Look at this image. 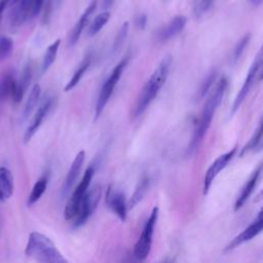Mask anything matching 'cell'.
Returning a JSON list of instances; mask_svg holds the SVG:
<instances>
[{
    "label": "cell",
    "mask_w": 263,
    "mask_h": 263,
    "mask_svg": "<svg viewBox=\"0 0 263 263\" xmlns=\"http://www.w3.org/2000/svg\"><path fill=\"white\" fill-rule=\"evenodd\" d=\"M171 66L172 57L167 54L159 62V64L154 69L149 79L143 86L141 92L139 93V97L132 111L133 118H138L139 116H141L150 106V104L154 101V99L157 97L159 90L162 88L167 79Z\"/></svg>",
    "instance_id": "obj_1"
},
{
    "label": "cell",
    "mask_w": 263,
    "mask_h": 263,
    "mask_svg": "<svg viewBox=\"0 0 263 263\" xmlns=\"http://www.w3.org/2000/svg\"><path fill=\"white\" fill-rule=\"evenodd\" d=\"M228 86V80L226 77H222L217 84L215 85V87L213 88V90L211 91L205 104L202 107V110L200 112L199 118L196 122L190 144H189V149L192 151L194 150L197 145L202 141L203 137L205 136L212 120H213V116L217 110V108L219 107L220 103L222 102V99L226 92Z\"/></svg>",
    "instance_id": "obj_2"
},
{
    "label": "cell",
    "mask_w": 263,
    "mask_h": 263,
    "mask_svg": "<svg viewBox=\"0 0 263 263\" xmlns=\"http://www.w3.org/2000/svg\"><path fill=\"white\" fill-rule=\"evenodd\" d=\"M25 254L37 263H70L54 242L45 234L32 231L25 248Z\"/></svg>",
    "instance_id": "obj_3"
},
{
    "label": "cell",
    "mask_w": 263,
    "mask_h": 263,
    "mask_svg": "<svg viewBox=\"0 0 263 263\" xmlns=\"http://www.w3.org/2000/svg\"><path fill=\"white\" fill-rule=\"evenodd\" d=\"M93 175H95V167L90 165L84 172L80 182L75 187V189L73 190L72 194L70 195V197L67 201V204L64 210V217L66 220H68V221L74 220V218L76 217L78 210L80 208L81 201L84 198V196L86 195L87 191L89 190V185H90Z\"/></svg>",
    "instance_id": "obj_4"
},
{
    "label": "cell",
    "mask_w": 263,
    "mask_h": 263,
    "mask_svg": "<svg viewBox=\"0 0 263 263\" xmlns=\"http://www.w3.org/2000/svg\"><path fill=\"white\" fill-rule=\"evenodd\" d=\"M157 218H158V208L154 206L151 210L150 215L146 220V223L142 229V232L137 242L134 246L133 254L138 261L145 260L151 251L153 233H154L155 225L157 222Z\"/></svg>",
    "instance_id": "obj_5"
},
{
    "label": "cell",
    "mask_w": 263,
    "mask_h": 263,
    "mask_svg": "<svg viewBox=\"0 0 263 263\" xmlns=\"http://www.w3.org/2000/svg\"><path fill=\"white\" fill-rule=\"evenodd\" d=\"M46 0H21L12 6L9 14L11 28H18L27 21L35 17L44 6Z\"/></svg>",
    "instance_id": "obj_6"
},
{
    "label": "cell",
    "mask_w": 263,
    "mask_h": 263,
    "mask_svg": "<svg viewBox=\"0 0 263 263\" xmlns=\"http://www.w3.org/2000/svg\"><path fill=\"white\" fill-rule=\"evenodd\" d=\"M127 64V60H122L120 63H118L115 68L113 69V71L111 72V74L109 75V77L107 78V80L104 82V84L101 87V90L99 92L98 96V100H97V104H96V110H95V119L99 118L100 115L103 113L112 92L114 91V88L116 86V84L118 83L124 68Z\"/></svg>",
    "instance_id": "obj_7"
},
{
    "label": "cell",
    "mask_w": 263,
    "mask_h": 263,
    "mask_svg": "<svg viewBox=\"0 0 263 263\" xmlns=\"http://www.w3.org/2000/svg\"><path fill=\"white\" fill-rule=\"evenodd\" d=\"M263 68V43L259 49V51L257 52V55L255 57V59L253 60V63L249 69V72L245 78V81L242 83V86L240 87L239 91L237 92L234 101H233V104H232V107H231V113H235L238 108L240 107L241 103L243 102V100L246 99V97L248 96V93L250 92L257 76H259L261 70Z\"/></svg>",
    "instance_id": "obj_8"
},
{
    "label": "cell",
    "mask_w": 263,
    "mask_h": 263,
    "mask_svg": "<svg viewBox=\"0 0 263 263\" xmlns=\"http://www.w3.org/2000/svg\"><path fill=\"white\" fill-rule=\"evenodd\" d=\"M102 197V189L99 185H96L89 189L81 201L80 208L76 217L73 220V227L79 228L84 225L90 216L93 214Z\"/></svg>",
    "instance_id": "obj_9"
},
{
    "label": "cell",
    "mask_w": 263,
    "mask_h": 263,
    "mask_svg": "<svg viewBox=\"0 0 263 263\" xmlns=\"http://www.w3.org/2000/svg\"><path fill=\"white\" fill-rule=\"evenodd\" d=\"M105 202L120 221L124 222L126 220L128 205L125 195L121 190L115 188L113 185H109L105 194Z\"/></svg>",
    "instance_id": "obj_10"
},
{
    "label": "cell",
    "mask_w": 263,
    "mask_h": 263,
    "mask_svg": "<svg viewBox=\"0 0 263 263\" xmlns=\"http://www.w3.org/2000/svg\"><path fill=\"white\" fill-rule=\"evenodd\" d=\"M236 150L237 148L236 147H233L232 149H230L229 151L223 153L222 155H220L218 158H216L213 163L209 166L208 171L205 172V175H204V178H203V187H202V190H203V194L205 195L211 186H212V183L214 182V180L216 179V177L227 166V164L231 161V159L233 158V156L235 155L236 153Z\"/></svg>",
    "instance_id": "obj_11"
},
{
    "label": "cell",
    "mask_w": 263,
    "mask_h": 263,
    "mask_svg": "<svg viewBox=\"0 0 263 263\" xmlns=\"http://www.w3.org/2000/svg\"><path fill=\"white\" fill-rule=\"evenodd\" d=\"M263 231V208L259 211L257 218L238 235H236L225 248V251H229L239 247L240 245L253 239Z\"/></svg>",
    "instance_id": "obj_12"
},
{
    "label": "cell",
    "mask_w": 263,
    "mask_h": 263,
    "mask_svg": "<svg viewBox=\"0 0 263 263\" xmlns=\"http://www.w3.org/2000/svg\"><path fill=\"white\" fill-rule=\"evenodd\" d=\"M84 159H85V152L83 150H81L76 154V156H75V158H74V160H73V162H72V164H71V166H70V168L67 173L66 179L64 181V184H63V187H62V195L64 197L67 196L70 193L73 186L75 185V183H76V181H77V179L80 175L81 168L83 166Z\"/></svg>",
    "instance_id": "obj_13"
},
{
    "label": "cell",
    "mask_w": 263,
    "mask_h": 263,
    "mask_svg": "<svg viewBox=\"0 0 263 263\" xmlns=\"http://www.w3.org/2000/svg\"><path fill=\"white\" fill-rule=\"evenodd\" d=\"M263 171V162H261L254 171L253 173L250 175L249 179L247 180V182L245 183V185L242 186L241 190H240V193L238 194L236 200H235V203H234V211H238L245 203L246 201L250 198V196L252 195L257 183H258V180L261 176V173Z\"/></svg>",
    "instance_id": "obj_14"
},
{
    "label": "cell",
    "mask_w": 263,
    "mask_h": 263,
    "mask_svg": "<svg viewBox=\"0 0 263 263\" xmlns=\"http://www.w3.org/2000/svg\"><path fill=\"white\" fill-rule=\"evenodd\" d=\"M51 105H52V99L48 98L37 109V111L35 112L34 116L31 119V122L29 123V125L25 132V135H24V143L25 144L29 143L31 141V139L33 138V136L35 135V133L38 130L44 117L48 113Z\"/></svg>",
    "instance_id": "obj_15"
},
{
    "label": "cell",
    "mask_w": 263,
    "mask_h": 263,
    "mask_svg": "<svg viewBox=\"0 0 263 263\" xmlns=\"http://www.w3.org/2000/svg\"><path fill=\"white\" fill-rule=\"evenodd\" d=\"M97 8V1L93 0L87 7L86 9L83 11V13L81 14V16L78 18V21L76 22L75 26L73 27L71 33H70V36H69V44L71 46L75 45L76 42L79 40L83 30L85 29L86 25L88 24L89 20H90V16L92 15V13L95 12Z\"/></svg>",
    "instance_id": "obj_16"
},
{
    "label": "cell",
    "mask_w": 263,
    "mask_h": 263,
    "mask_svg": "<svg viewBox=\"0 0 263 263\" xmlns=\"http://www.w3.org/2000/svg\"><path fill=\"white\" fill-rule=\"evenodd\" d=\"M186 17L184 15H177L173 17L170 23H167L163 28H161L157 33V38L160 41H166L175 36H177L186 25Z\"/></svg>",
    "instance_id": "obj_17"
},
{
    "label": "cell",
    "mask_w": 263,
    "mask_h": 263,
    "mask_svg": "<svg viewBox=\"0 0 263 263\" xmlns=\"http://www.w3.org/2000/svg\"><path fill=\"white\" fill-rule=\"evenodd\" d=\"M14 184L11 172L5 167L0 166V201L9 199L13 194Z\"/></svg>",
    "instance_id": "obj_18"
},
{
    "label": "cell",
    "mask_w": 263,
    "mask_h": 263,
    "mask_svg": "<svg viewBox=\"0 0 263 263\" xmlns=\"http://www.w3.org/2000/svg\"><path fill=\"white\" fill-rule=\"evenodd\" d=\"M31 78H32V66L30 63H28L25 66V68L20 76V79L16 82V89H15L14 96L12 98V101L15 104H17L22 101V99H23L25 92L27 91L28 86L31 82Z\"/></svg>",
    "instance_id": "obj_19"
},
{
    "label": "cell",
    "mask_w": 263,
    "mask_h": 263,
    "mask_svg": "<svg viewBox=\"0 0 263 263\" xmlns=\"http://www.w3.org/2000/svg\"><path fill=\"white\" fill-rule=\"evenodd\" d=\"M48 180H49V175L48 173L42 175L34 184L29 196H28V200H27V204L29 206L35 204L43 195V193L46 190L47 184H48Z\"/></svg>",
    "instance_id": "obj_20"
},
{
    "label": "cell",
    "mask_w": 263,
    "mask_h": 263,
    "mask_svg": "<svg viewBox=\"0 0 263 263\" xmlns=\"http://www.w3.org/2000/svg\"><path fill=\"white\" fill-rule=\"evenodd\" d=\"M16 82L17 80L14 77L12 72H7L4 74L3 78L0 81V99H7L13 98L15 89H16Z\"/></svg>",
    "instance_id": "obj_21"
},
{
    "label": "cell",
    "mask_w": 263,
    "mask_h": 263,
    "mask_svg": "<svg viewBox=\"0 0 263 263\" xmlns=\"http://www.w3.org/2000/svg\"><path fill=\"white\" fill-rule=\"evenodd\" d=\"M149 183L150 180L147 176H144L137 184L135 191L133 192L130 198L127 201V205H128V210L135 208L139 202H141V200L144 198L148 188H149Z\"/></svg>",
    "instance_id": "obj_22"
},
{
    "label": "cell",
    "mask_w": 263,
    "mask_h": 263,
    "mask_svg": "<svg viewBox=\"0 0 263 263\" xmlns=\"http://www.w3.org/2000/svg\"><path fill=\"white\" fill-rule=\"evenodd\" d=\"M90 63H91V54L88 53L87 55H85V58H84L83 61L81 62L80 66L76 69V71L74 72L73 76L70 78V80H69L68 83L66 84V86H65V88H64L65 91H69V90L73 89V88L79 83V81L81 80L82 76L84 75V73H85L86 70L88 69Z\"/></svg>",
    "instance_id": "obj_23"
},
{
    "label": "cell",
    "mask_w": 263,
    "mask_h": 263,
    "mask_svg": "<svg viewBox=\"0 0 263 263\" xmlns=\"http://www.w3.org/2000/svg\"><path fill=\"white\" fill-rule=\"evenodd\" d=\"M40 95H41L40 85L39 84H35L32 87V89H31V91L29 93V97L27 99V102L25 104V107H24V111H23V115H22V118L24 120H26L32 114V112L34 111L35 107L37 106V104L39 102Z\"/></svg>",
    "instance_id": "obj_24"
},
{
    "label": "cell",
    "mask_w": 263,
    "mask_h": 263,
    "mask_svg": "<svg viewBox=\"0 0 263 263\" xmlns=\"http://www.w3.org/2000/svg\"><path fill=\"white\" fill-rule=\"evenodd\" d=\"M61 44V40L57 39L54 42H52L45 50L44 55H43V60H42V65H41V72L44 73L46 72L50 66L54 63L57 54H58V50Z\"/></svg>",
    "instance_id": "obj_25"
},
{
    "label": "cell",
    "mask_w": 263,
    "mask_h": 263,
    "mask_svg": "<svg viewBox=\"0 0 263 263\" xmlns=\"http://www.w3.org/2000/svg\"><path fill=\"white\" fill-rule=\"evenodd\" d=\"M109 18H110V12L109 11H104V12L99 13L92 20V22L90 23V25L88 27V30H87L88 35L90 37L97 35L103 29V27L108 23Z\"/></svg>",
    "instance_id": "obj_26"
},
{
    "label": "cell",
    "mask_w": 263,
    "mask_h": 263,
    "mask_svg": "<svg viewBox=\"0 0 263 263\" xmlns=\"http://www.w3.org/2000/svg\"><path fill=\"white\" fill-rule=\"evenodd\" d=\"M262 138H263V115H262L261 120H260V122H259V124H258V126H257L255 133L253 134L252 138L250 139V141H249V142L243 146V148L241 149L240 155H243L245 153H247V152L253 150L254 148H256V147L259 145V143L261 142Z\"/></svg>",
    "instance_id": "obj_27"
},
{
    "label": "cell",
    "mask_w": 263,
    "mask_h": 263,
    "mask_svg": "<svg viewBox=\"0 0 263 263\" xmlns=\"http://www.w3.org/2000/svg\"><path fill=\"white\" fill-rule=\"evenodd\" d=\"M215 0H193V14L196 18L202 17L206 12H209Z\"/></svg>",
    "instance_id": "obj_28"
},
{
    "label": "cell",
    "mask_w": 263,
    "mask_h": 263,
    "mask_svg": "<svg viewBox=\"0 0 263 263\" xmlns=\"http://www.w3.org/2000/svg\"><path fill=\"white\" fill-rule=\"evenodd\" d=\"M127 33H128V23L125 22L119 29L116 37H115V40H114V43H113V47H112V51L114 53H116L120 48L121 46L123 45L126 37H127Z\"/></svg>",
    "instance_id": "obj_29"
},
{
    "label": "cell",
    "mask_w": 263,
    "mask_h": 263,
    "mask_svg": "<svg viewBox=\"0 0 263 263\" xmlns=\"http://www.w3.org/2000/svg\"><path fill=\"white\" fill-rule=\"evenodd\" d=\"M13 49V42L9 37L0 36V62L7 59Z\"/></svg>",
    "instance_id": "obj_30"
},
{
    "label": "cell",
    "mask_w": 263,
    "mask_h": 263,
    "mask_svg": "<svg viewBox=\"0 0 263 263\" xmlns=\"http://www.w3.org/2000/svg\"><path fill=\"white\" fill-rule=\"evenodd\" d=\"M250 37H251L250 34H246V35L242 36V38L237 42V44L235 45L234 50H233V52H232V58H231L232 63H236V62L240 59V57H241L243 50H245L246 47L248 46V43H249V41H250Z\"/></svg>",
    "instance_id": "obj_31"
},
{
    "label": "cell",
    "mask_w": 263,
    "mask_h": 263,
    "mask_svg": "<svg viewBox=\"0 0 263 263\" xmlns=\"http://www.w3.org/2000/svg\"><path fill=\"white\" fill-rule=\"evenodd\" d=\"M216 76H217L216 72H212L210 75H208V77L205 78V80L203 81V83L200 86V89H199V92H198L199 98L204 97L210 91V89L212 88V86L214 84Z\"/></svg>",
    "instance_id": "obj_32"
},
{
    "label": "cell",
    "mask_w": 263,
    "mask_h": 263,
    "mask_svg": "<svg viewBox=\"0 0 263 263\" xmlns=\"http://www.w3.org/2000/svg\"><path fill=\"white\" fill-rule=\"evenodd\" d=\"M146 24H147V17L145 14H139L137 17H136V26L143 30L145 27H146Z\"/></svg>",
    "instance_id": "obj_33"
},
{
    "label": "cell",
    "mask_w": 263,
    "mask_h": 263,
    "mask_svg": "<svg viewBox=\"0 0 263 263\" xmlns=\"http://www.w3.org/2000/svg\"><path fill=\"white\" fill-rule=\"evenodd\" d=\"M6 6H8V0H0V18H1L2 12L6 8Z\"/></svg>",
    "instance_id": "obj_34"
},
{
    "label": "cell",
    "mask_w": 263,
    "mask_h": 263,
    "mask_svg": "<svg viewBox=\"0 0 263 263\" xmlns=\"http://www.w3.org/2000/svg\"><path fill=\"white\" fill-rule=\"evenodd\" d=\"M114 2H115V0H103V7L107 9V8L111 7L114 4Z\"/></svg>",
    "instance_id": "obj_35"
},
{
    "label": "cell",
    "mask_w": 263,
    "mask_h": 263,
    "mask_svg": "<svg viewBox=\"0 0 263 263\" xmlns=\"http://www.w3.org/2000/svg\"><path fill=\"white\" fill-rule=\"evenodd\" d=\"M253 5H260L262 2H263V0H249Z\"/></svg>",
    "instance_id": "obj_36"
},
{
    "label": "cell",
    "mask_w": 263,
    "mask_h": 263,
    "mask_svg": "<svg viewBox=\"0 0 263 263\" xmlns=\"http://www.w3.org/2000/svg\"><path fill=\"white\" fill-rule=\"evenodd\" d=\"M18 1H21V0H8V5L13 6V5H14V4H16Z\"/></svg>",
    "instance_id": "obj_37"
},
{
    "label": "cell",
    "mask_w": 263,
    "mask_h": 263,
    "mask_svg": "<svg viewBox=\"0 0 263 263\" xmlns=\"http://www.w3.org/2000/svg\"><path fill=\"white\" fill-rule=\"evenodd\" d=\"M259 80H263V68H262V70H261V72L259 74Z\"/></svg>",
    "instance_id": "obj_38"
},
{
    "label": "cell",
    "mask_w": 263,
    "mask_h": 263,
    "mask_svg": "<svg viewBox=\"0 0 263 263\" xmlns=\"http://www.w3.org/2000/svg\"><path fill=\"white\" fill-rule=\"evenodd\" d=\"M159 263H172V262H171V260L165 259V260H163V261H161V262H159Z\"/></svg>",
    "instance_id": "obj_39"
}]
</instances>
